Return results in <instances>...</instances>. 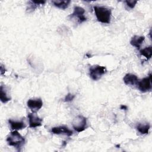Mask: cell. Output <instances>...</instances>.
<instances>
[{
    "label": "cell",
    "instance_id": "1",
    "mask_svg": "<svg viewBox=\"0 0 152 152\" xmlns=\"http://www.w3.org/2000/svg\"><path fill=\"white\" fill-rule=\"evenodd\" d=\"M7 141L8 145L15 147L18 151H20L25 143V138L17 131H14L8 135Z\"/></svg>",
    "mask_w": 152,
    "mask_h": 152
},
{
    "label": "cell",
    "instance_id": "6",
    "mask_svg": "<svg viewBox=\"0 0 152 152\" xmlns=\"http://www.w3.org/2000/svg\"><path fill=\"white\" fill-rule=\"evenodd\" d=\"M151 75L150 74L148 77L142 78L138 82V89L143 93L149 91L151 90Z\"/></svg>",
    "mask_w": 152,
    "mask_h": 152
},
{
    "label": "cell",
    "instance_id": "19",
    "mask_svg": "<svg viewBox=\"0 0 152 152\" xmlns=\"http://www.w3.org/2000/svg\"><path fill=\"white\" fill-rule=\"evenodd\" d=\"M75 97V96L71 93H68L66 95V96L65 97V99H64V101L65 102H71L72 101Z\"/></svg>",
    "mask_w": 152,
    "mask_h": 152
},
{
    "label": "cell",
    "instance_id": "18",
    "mask_svg": "<svg viewBox=\"0 0 152 152\" xmlns=\"http://www.w3.org/2000/svg\"><path fill=\"white\" fill-rule=\"evenodd\" d=\"M126 3V5L130 8L131 9H132L135 7L136 4L137 3V1H134V0H130V1H125Z\"/></svg>",
    "mask_w": 152,
    "mask_h": 152
},
{
    "label": "cell",
    "instance_id": "11",
    "mask_svg": "<svg viewBox=\"0 0 152 152\" xmlns=\"http://www.w3.org/2000/svg\"><path fill=\"white\" fill-rule=\"evenodd\" d=\"M8 122L10 125V127L13 130H20L24 129L26 127L25 123L23 121H16L12 119H9Z\"/></svg>",
    "mask_w": 152,
    "mask_h": 152
},
{
    "label": "cell",
    "instance_id": "2",
    "mask_svg": "<svg viewBox=\"0 0 152 152\" xmlns=\"http://www.w3.org/2000/svg\"><path fill=\"white\" fill-rule=\"evenodd\" d=\"M97 20L102 23L109 24L110 22L111 10L103 6H94L93 7Z\"/></svg>",
    "mask_w": 152,
    "mask_h": 152
},
{
    "label": "cell",
    "instance_id": "10",
    "mask_svg": "<svg viewBox=\"0 0 152 152\" xmlns=\"http://www.w3.org/2000/svg\"><path fill=\"white\" fill-rule=\"evenodd\" d=\"M124 82L126 85L128 86H135L138 84V77L132 74H126L124 78H123Z\"/></svg>",
    "mask_w": 152,
    "mask_h": 152
},
{
    "label": "cell",
    "instance_id": "21",
    "mask_svg": "<svg viewBox=\"0 0 152 152\" xmlns=\"http://www.w3.org/2000/svg\"><path fill=\"white\" fill-rule=\"evenodd\" d=\"M120 108H121V109H122V110H127V109H128V107L126 106V105H124V104H122V105H121V106H120Z\"/></svg>",
    "mask_w": 152,
    "mask_h": 152
},
{
    "label": "cell",
    "instance_id": "4",
    "mask_svg": "<svg viewBox=\"0 0 152 152\" xmlns=\"http://www.w3.org/2000/svg\"><path fill=\"white\" fill-rule=\"evenodd\" d=\"M72 125L77 132H82L87 127V119L82 115H78L73 119Z\"/></svg>",
    "mask_w": 152,
    "mask_h": 152
},
{
    "label": "cell",
    "instance_id": "20",
    "mask_svg": "<svg viewBox=\"0 0 152 152\" xmlns=\"http://www.w3.org/2000/svg\"><path fill=\"white\" fill-rule=\"evenodd\" d=\"M5 71H6V69H5V67L1 64V75H3V74L5 73Z\"/></svg>",
    "mask_w": 152,
    "mask_h": 152
},
{
    "label": "cell",
    "instance_id": "15",
    "mask_svg": "<svg viewBox=\"0 0 152 152\" xmlns=\"http://www.w3.org/2000/svg\"><path fill=\"white\" fill-rule=\"evenodd\" d=\"M0 99H1V101L4 103H7L11 100V98L9 97L7 95L5 87H4L2 85L1 86V87H0Z\"/></svg>",
    "mask_w": 152,
    "mask_h": 152
},
{
    "label": "cell",
    "instance_id": "17",
    "mask_svg": "<svg viewBox=\"0 0 152 152\" xmlns=\"http://www.w3.org/2000/svg\"><path fill=\"white\" fill-rule=\"evenodd\" d=\"M45 3V1H30L28 2V7L27 8V10H34L35 8H36L39 5H43Z\"/></svg>",
    "mask_w": 152,
    "mask_h": 152
},
{
    "label": "cell",
    "instance_id": "8",
    "mask_svg": "<svg viewBox=\"0 0 152 152\" xmlns=\"http://www.w3.org/2000/svg\"><path fill=\"white\" fill-rule=\"evenodd\" d=\"M27 105L33 112L36 113L42 108L43 102L40 98L36 99H29L27 102Z\"/></svg>",
    "mask_w": 152,
    "mask_h": 152
},
{
    "label": "cell",
    "instance_id": "5",
    "mask_svg": "<svg viewBox=\"0 0 152 152\" xmlns=\"http://www.w3.org/2000/svg\"><path fill=\"white\" fill-rule=\"evenodd\" d=\"M85 10L78 6H75L74 8L73 12L70 15L71 18H76L78 23L81 24L83 22L86 21L87 18L84 16Z\"/></svg>",
    "mask_w": 152,
    "mask_h": 152
},
{
    "label": "cell",
    "instance_id": "13",
    "mask_svg": "<svg viewBox=\"0 0 152 152\" xmlns=\"http://www.w3.org/2000/svg\"><path fill=\"white\" fill-rule=\"evenodd\" d=\"M136 128L138 132L141 134H147L150 128V125L148 123H139L137 124Z\"/></svg>",
    "mask_w": 152,
    "mask_h": 152
},
{
    "label": "cell",
    "instance_id": "14",
    "mask_svg": "<svg viewBox=\"0 0 152 152\" xmlns=\"http://www.w3.org/2000/svg\"><path fill=\"white\" fill-rule=\"evenodd\" d=\"M52 2L53 4V5L60 8V9H62V10H65L66 8H68L69 3L71 2V1L69 0H65V1H52Z\"/></svg>",
    "mask_w": 152,
    "mask_h": 152
},
{
    "label": "cell",
    "instance_id": "16",
    "mask_svg": "<svg viewBox=\"0 0 152 152\" xmlns=\"http://www.w3.org/2000/svg\"><path fill=\"white\" fill-rule=\"evenodd\" d=\"M140 54L144 56H145L147 59H149L151 58L152 56V48L151 46L145 48L140 50Z\"/></svg>",
    "mask_w": 152,
    "mask_h": 152
},
{
    "label": "cell",
    "instance_id": "12",
    "mask_svg": "<svg viewBox=\"0 0 152 152\" xmlns=\"http://www.w3.org/2000/svg\"><path fill=\"white\" fill-rule=\"evenodd\" d=\"M145 39L144 36H134L132 37L130 43L132 46L135 47L137 49H139L142 42Z\"/></svg>",
    "mask_w": 152,
    "mask_h": 152
},
{
    "label": "cell",
    "instance_id": "9",
    "mask_svg": "<svg viewBox=\"0 0 152 152\" xmlns=\"http://www.w3.org/2000/svg\"><path fill=\"white\" fill-rule=\"evenodd\" d=\"M51 132L54 134H64L67 136H71L73 134L72 131L65 126H59L53 127L51 129Z\"/></svg>",
    "mask_w": 152,
    "mask_h": 152
},
{
    "label": "cell",
    "instance_id": "3",
    "mask_svg": "<svg viewBox=\"0 0 152 152\" xmlns=\"http://www.w3.org/2000/svg\"><path fill=\"white\" fill-rule=\"evenodd\" d=\"M107 70L105 66L96 65L91 66L89 69V74L91 78L94 81L99 80L103 75L106 72Z\"/></svg>",
    "mask_w": 152,
    "mask_h": 152
},
{
    "label": "cell",
    "instance_id": "7",
    "mask_svg": "<svg viewBox=\"0 0 152 152\" xmlns=\"http://www.w3.org/2000/svg\"><path fill=\"white\" fill-rule=\"evenodd\" d=\"M28 118L30 128H36L42 125V119L40 118L35 113H28Z\"/></svg>",
    "mask_w": 152,
    "mask_h": 152
}]
</instances>
